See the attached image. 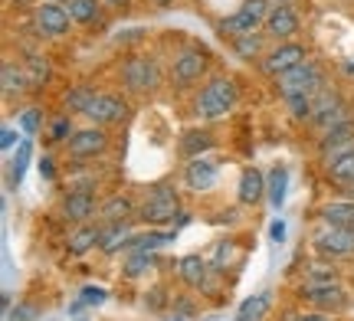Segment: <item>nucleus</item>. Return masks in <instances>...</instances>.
I'll return each mask as SVG.
<instances>
[{
  "label": "nucleus",
  "mask_w": 354,
  "mask_h": 321,
  "mask_svg": "<svg viewBox=\"0 0 354 321\" xmlns=\"http://www.w3.org/2000/svg\"><path fill=\"white\" fill-rule=\"evenodd\" d=\"M236 99H240V92L233 86V79L216 76V79H210V82L201 89V95H197V115L201 118H223L227 112H233Z\"/></svg>",
  "instance_id": "1"
},
{
  "label": "nucleus",
  "mask_w": 354,
  "mask_h": 321,
  "mask_svg": "<svg viewBox=\"0 0 354 321\" xmlns=\"http://www.w3.org/2000/svg\"><path fill=\"white\" fill-rule=\"evenodd\" d=\"M276 86H279V92H282V99H292V95H318V92L325 89V72H322L318 63L305 59L302 66L282 72V76L276 79Z\"/></svg>",
  "instance_id": "2"
},
{
  "label": "nucleus",
  "mask_w": 354,
  "mask_h": 321,
  "mask_svg": "<svg viewBox=\"0 0 354 321\" xmlns=\"http://www.w3.org/2000/svg\"><path fill=\"white\" fill-rule=\"evenodd\" d=\"M177 210H180V200H177V193L171 187H154L148 193V200L141 204V213L138 217L145 223H151V226H161V223H171L177 217Z\"/></svg>",
  "instance_id": "3"
},
{
  "label": "nucleus",
  "mask_w": 354,
  "mask_h": 321,
  "mask_svg": "<svg viewBox=\"0 0 354 321\" xmlns=\"http://www.w3.org/2000/svg\"><path fill=\"white\" fill-rule=\"evenodd\" d=\"M312 121H315L322 131L342 125V121H344V99H342V92L328 89V86L318 92L315 105H312Z\"/></svg>",
  "instance_id": "4"
},
{
  "label": "nucleus",
  "mask_w": 354,
  "mask_h": 321,
  "mask_svg": "<svg viewBox=\"0 0 354 321\" xmlns=\"http://www.w3.org/2000/svg\"><path fill=\"white\" fill-rule=\"evenodd\" d=\"M315 249L322 256H351L354 253V230H344V226H331L325 223L322 230H315Z\"/></svg>",
  "instance_id": "5"
},
{
  "label": "nucleus",
  "mask_w": 354,
  "mask_h": 321,
  "mask_svg": "<svg viewBox=\"0 0 354 321\" xmlns=\"http://www.w3.org/2000/svg\"><path fill=\"white\" fill-rule=\"evenodd\" d=\"M122 79L131 92H151L158 86V63L148 59V56H131L125 66H122Z\"/></svg>",
  "instance_id": "6"
},
{
  "label": "nucleus",
  "mask_w": 354,
  "mask_h": 321,
  "mask_svg": "<svg viewBox=\"0 0 354 321\" xmlns=\"http://www.w3.org/2000/svg\"><path fill=\"white\" fill-rule=\"evenodd\" d=\"M305 56H308V52H305L302 43H279L276 50L263 59V69L272 79H279L282 72H289V69H295V66H302Z\"/></svg>",
  "instance_id": "7"
},
{
  "label": "nucleus",
  "mask_w": 354,
  "mask_h": 321,
  "mask_svg": "<svg viewBox=\"0 0 354 321\" xmlns=\"http://www.w3.org/2000/svg\"><path fill=\"white\" fill-rule=\"evenodd\" d=\"M302 298H308L312 305L325 311H342L348 305V295H344V289L338 282H308L302 289Z\"/></svg>",
  "instance_id": "8"
},
{
  "label": "nucleus",
  "mask_w": 354,
  "mask_h": 321,
  "mask_svg": "<svg viewBox=\"0 0 354 321\" xmlns=\"http://www.w3.org/2000/svg\"><path fill=\"white\" fill-rule=\"evenodd\" d=\"M266 33L272 39H282V43H289L295 33H299V13L292 10L289 3H276L269 17H266Z\"/></svg>",
  "instance_id": "9"
},
{
  "label": "nucleus",
  "mask_w": 354,
  "mask_h": 321,
  "mask_svg": "<svg viewBox=\"0 0 354 321\" xmlns=\"http://www.w3.org/2000/svg\"><path fill=\"white\" fill-rule=\"evenodd\" d=\"M318 148H322V155L328 157V161H335L338 155H348V151H354V125L348 121V118H344L342 125H335V128H328L325 135H322Z\"/></svg>",
  "instance_id": "10"
},
{
  "label": "nucleus",
  "mask_w": 354,
  "mask_h": 321,
  "mask_svg": "<svg viewBox=\"0 0 354 321\" xmlns=\"http://www.w3.org/2000/svg\"><path fill=\"white\" fill-rule=\"evenodd\" d=\"M125 99L122 95H112V92H99L95 102L88 105L86 115L95 121V125H112V121H122L125 118Z\"/></svg>",
  "instance_id": "11"
},
{
  "label": "nucleus",
  "mask_w": 354,
  "mask_h": 321,
  "mask_svg": "<svg viewBox=\"0 0 354 321\" xmlns=\"http://www.w3.org/2000/svg\"><path fill=\"white\" fill-rule=\"evenodd\" d=\"M69 23H73V17H69V10L66 7H59V3H39L37 7V26L39 33H46V37H63V33H69Z\"/></svg>",
  "instance_id": "12"
},
{
  "label": "nucleus",
  "mask_w": 354,
  "mask_h": 321,
  "mask_svg": "<svg viewBox=\"0 0 354 321\" xmlns=\"http://www.w3.org/2000/svg\"><path fill=\"white\" fill-rule=\"evenodd\" d=\"M69 155L73 157H95V155H102L105 151V144H109V135L95 125V128H82V131H76L73 138H69Z\"/></svg>",
  "instance_id": "13"
},
{
  "label": "nucleus",
  "mask_w": 354,
  "mask_h": 321,
  "mask_svg": "<svg viewBox=\"0 0 354 321\" xmlns=\"http://www.w3.org/2000/svg\"><path fill=\"white\" fill-rule=\"evenodd\" d=\"M203 69H207L203 50H184L174 59V82L177 86H190V82H197L203 76Z\"/></svg>",
  "instance_id": "14"
},
{
  "label": "nucleus",
  "mask_w": 354,
  "mask_h": 321,
  "mask_svg": "<svg viewBox=\"0 0 354 321\" xmlns=\"http://www.w3.org/2000/svg\"><path fill=\"white\" fill-rule=\"evenodd\" d=\"M184 184L197 193L210 191L216 184V164L210 157H194V161H187V167H184Z\"/></svg>",
  "instance_id": "15"
},
{
  "label": "nucleus",
  "mask_w": 354,
  "mask_h": 321,
  "mask_svg": "<svg viewBox=\"0 0 354 321\" xmlns=\"http://www.w3.org/2000/svg\"><path fill=\"white\" fill-rule=\"evenodd\" d=\"M63 217L73 220V223H86V220L95 217V197H92V191H73V193H66Z\"/></svg>",
  "instance_id": "16"
},
{
  "label": "nucleus",
  "mask_w": 354,
  "mask_h": 321,
  "mask_svg": "<svg viewBox=\"0 0 354 321\" xmlns=\"http://www.w3.org/2000/svg\"><path fill=\"white\" fill-rule=\"evenodd\" d=\"M131 240H135V236H131V226H128V223H105V226H102L99 249L102 253H109V256H115V253L128 249Z\"/></svg>",
  "instance_id": "17"
},
{
  "label": "nucleus",
  "mask_w": 354,
  "mask_h": 321,
  "mask_svg": "<svg viewBox=\"0 0 354 321\" xmlns=\"http://www.w3.org/2000/svg\"><path fill=\"white\" fill-rule=\"evenodd\" d=\"M263 193H269V187H266V177L256 171V167H246L240 174V204H259L263 200Z\"/></svg>",
  "instance_id": "18"
},
{
  "label": "nucleus",
  "mask_w": 354,
  "mask_h": 321,
  "mask_svg": "<svg viewBox=\"0 0 354 321\" xmlns=\"http://www.w3.org/2000/svg\"><path fill=\"white\" fill-rule=\"evenodd\" d=\"M253 30H259V20H256L253 13H246L240 7V10L236 13H230V17H223V20H220V33H223V37H246V33H253Z\"/></svg>",
  "instance_id": "19"
},
{
  "label": "nucleus",
  "mask_w": 354,
  "mask_h": 321,
  "mask_svg": "<svg viewBox=\"0 0 354 321\" xmlns=\"http://www.w3.org/2000/svg\"><path fill=\"white\" fill-rule=\"evenodd\" d=\"M131 213H135V204L128 200L125 193H115V197H109V200L99 206V217L105 220V223H128Z\"/></svg>",
  "instance_id": "20"
},
{
  "label": "nucleus",
  "mask_w": 354,
  "mask_h": 321,
  "mask_svg": "<svg viewBox=\"0 0 354 321\" xmlns=\"http://www.w3.org/2000/svg\"><path fill=\"white\" fill-rule=\"evenodd\" d=\"M177 272H180V279L194 289H203L207 285V259L201 256H184L177 262Z\"/></svg>",
  "instance_id": "21"
},
{
  "label": "nucleus",
  "mask_w": 354,
  "mask_h": 321,
  "mask_svg": "<svg viewBox=\"0 0 354 321\" xmlns=\"http://www.w3.org/2000/svg\"><path fill=\"white\" fill-rule=\"evenodd\" d=\"M325 223L331 226H344V230H354V200H335L322 210Z\"/></svg>",
  "instance_id": "22"
},
{
  "label": "nucleus",
  "mask_w": 354,
  "mask_h": 321,
  "mask_svg": "<svg viewBox=\"0 0 354 321\" xmlns=\"http://www.w3.org/2000/svg\"><path fill=\"white\" fill-rule=\"evenodd\" d=\"M269 302H272L269 292H256V295H250L240 309H236V321H263L266 311H269Z\"/></svg>",
  "instance_id": "23"
},
{
  "label": "nucleus",
  "mask_w": 354,
  "mask_h": 321,
  "mask_svg": "<svg viewBox=\"0 0 354 321\" xmlns=\"http://www.w3.org/2000/svg\"><path fill=\"white\" fill-rule=\"evenodd\" d=\"M328 174L335 184H342L344 191H351L354 187V151L348 155H338L335 161H328Z\"/></svg>",
  "instance_id": "24"
},
{
  "label": "nucleus",
  "mask_w": 354,
  "mask_h": 321,
  "mask_svg": "<svg viewBox=\"0 0 354 321\" xmlns=\"http://www.w3.org/2000/svg\"><path fill=\"white\" fill-rule=\"evenodd\" d=\"M286 184H289V171H286V167H272V171H269V177H266L272 210H282V204H286Z\"/></svg>",
  "instance_id": "25"
},
{
  "label": "nucleus",
  "mask_w": 354,
  "mask_h": 321,
  "mask_svg": "<svg viewBox=\"0 0 354 321\" xmlns=\"http://www.w3.org/2000/svg\"><path fill=\"white\" fill-rule=\"evenodd\" d=\"M0 82H3V95H20V92L30 86L26 69H20L17 63H3V69H0Z\"/></svg>",
  "instance_id": "26"
},
{
  "label": "nucleus",
  "mask_w": 354,
  "mask_h": 321,
  "mask_svg": "<svg viewBox=\"0 0 354 321\" xmlns=\"http://www.w3.org/2000/svg\"><path fill=\"white\" fill-rule=\"evenodd\" d=\"M214 148V138L207 135V131H187L184 138H180V155L184 157H203V151H210Z\"/></svg>",
  "instance_id": "27"
},
{
  "label": "nucleus",
  "mask_w": 354,
  "mask_h": 321,
  "mask_svg": "<svg viewBox=\"0 0 354 321\" xmlns=\"http://www.w3.org/2000/svg\"><path fill=\"white\" fill-rule=\"evenodd\" d=\"M99 240H102L99 226H82V230H76L69 236V253H73V256H82L92 246H99Z\"/></svg>",
  "instance_id": "28"
},
{
  "label": "nucleus",
  "mask_w": 354,
  "mask_h": 321,
  "mask_svg": "<svg viewBox=\"0 0 354 321\" xmlns=\"http://www.w3.org/2000/svg\"><path fill=\"white\" fill-rule=\"evenodd\" d=\"M30 157H33V144L20 142V144H17V155H13V161H10V184H13V187H20V184H24V174H26Z\"/></svg>",
  "instance_id": "29"
},
{
  "label": "nucleus",
  "mask_w": 354,
  "mask_h": 321,
  "mask_svg": "<svg viewBox=\"0 0 354 321\" xmlns=\"http://www.w3.org/2000/svg\"><path fill=\"white\" fill-rule=\"evenodd\" d=\"M95 95H99V92L92 89V86H76V89L66 92V108H69V112H82V115H86L88 105L95 102Z\"/></svg>",
  "instance_id": "30"
},
{
  "label": "nucleus",
  "mask_w": 354,
  "mask_h": 321,
  "mask_svg": "<svg viewBox=\"0 0 354 321\" xmlns=\"http://www.w3.org/2000/svg\"><path fill=\"white\" fill-rule=\"evenodd\" d=\"M69 7V17H73V23H92L95 17H99V0H66Z\"/></svg>",
  "instance_id": "31"
},
{
  "label": "nucleus",
  "mask_w": 354,
  "mask_h": 321,
  "mask_svg": "<svg viewBox=\"0 0 354 321\" xmlns=\"http://www.w3.org/2000/svg\"><path fill=\"white\" fill-rule=\"evenodd\" d=\"M26 79H30L33 89L46 86V79H50V63H46L43 56H26Z\"/></svg>",
  "instance_id": "32"
},
{
  "label": "nucleus",
  "mask_w": 354,
  "mask_h": 321,
  "mask_svg": "<svg viewBox=\"0 0 354 321\" xmlns=\"http://www.w3.org/2000/svg\"><path fill=\"white\" fill-rule=\"evenodd\" d=\"M167 240H174V233H145V236H135L131 240V253H154L158 246H165Z\"/></svg>",
  "instance_id": "33"
},
{
  "label": "nucleus",
  "mask_w": 354,
  "mask_h": 321,
  "mask_svg": "<svg viewBox=\"0 0 354 321\" xmlns=\"http://www.w3.org/2000/svg\"><path fill=\"white\" fill-rule=\"evenodd\" d=\"M233 46H236V52H240L243 59H253V56L263 52V33L253 30V33H246V37H236L233 39Z\"/></svg>",
  "instance_id": "34"
},
{
  "label": "nucleus",
  "mask_w": 354,
  "mask_h": 321,
  "mask_svg": "<svg viewBox=\"0 0 354 321\" xmlns=\"http://www.w3.org/2000/svg\"><path fill=\"white\" fill-rule=\"evenodd\" d=\"M154 266V256L151 253H131L125 262V275L128 279H138V275H145V272Z\"/></svg>",
  "instance_id": "35"
},
{
  "label": "nucleus",
  "mask_w": 354,
  "mask_h": 321,
  "mask_svg": "<svg viewBox=\"0 0 354 321\" xmlns=\"http://www.w3.org/2000/svg\"><path fill=\"white\" fill-rule=\"evenodd\" d=\"M289 102V112L292 118H312V105H315V95H292V99H286Z\"/></svg>",
  "instance_id": "36"
},
{
  "label": "nucleus",
  "mask_w": 354,
  "mask_h": 321,
  "mask_svg": "<svg viewBox=\"0 0 354 321\" xmlns=\"http://www.w3.org/2000/svg\"><path fill=\"white\" fill-rule=\"evenodd\" d=\"M76 131H73V118L63 115V118H56L50 125V142H69Z\"/></svg>",
  "instance_id": "37"
},
{
  "label": "nucleus",
  "mask_w": 354,
  "mask_h": 321,
  "mask_svg": "<svg viewBox=\"0 0 354 321\" xmlns=\"http://www.w3.org/2000/svg\"><path fill=\"white\" fill-rule=\"evenodd\" d=\"M17 125H20L24 135H37L39 131V108H24L20 118H17Z\"/></svg>",
  "instance_id": "38"
},
{
  "label": "nucleus",
  "mask_w": 354,
  "mask_h": 321,
  "mask_svg": "<svg viewBox=\"0 0 354 321\" xmlns=\"http://www.w3.org/2000/svg\"><path fill=\"white\" fill-rule=\"evenodd\" d=\"M102 302H105V289H99V285H86L79 295V305H102Z\"/></svg>",
  "instance_id": "39"
},
{
  "label": "nucleus",
  "mask_w": 354,
  "mask_h": 321,
  "mask_svg": "<svg viewBox=\"0 0 354 321\" xmlns=\"http://www.w3.org/2000/svg\"><path fill=\"white\" fill-rule=\"evenodd\" d=\"M30 318H37V309H33V305H17V309L10 311V321H30Z\"/></svg>",
  "instance_id": "40"
},
{
  "label": "nucleus",
  "mask_w": 354,
  "mask_h": 321,
  "mask_svg": "<svg viewBox=\"0 0 354 321\" xmlns=\"http://www.w3.org/2000/svg\"><path fill=\"white\" fill-rule=\"evenodd\" d=\"M13 142H17V128H10V125H7V128L0 131V148H3V151H10Z\"/></svg>",
  "instance_id": "41"
},
{
  "label": "nucleus",
  "mask_w": 354,
  "mask_h": 321,
  "mask_svg": "<svg viewBox=\"0 0 354 321\" xmlns=\"http://www.w3.org/2000/svg\"><path fill=\"white\" fill-rule=\"evenodd\" d=\"M269 236H272V243H282V240H286V223H282V220H272Z\"/></svg>",
  "instance_id": "42"
},
{
  "label": "nucleus",
  "mask_w": 354,
  "mask_h": 321,
  "mask_svg": "<svg viewBox=\"0 0 354 321\" xmlns=\"http://www.w3.org/2000/svg\"><path fill=\"white\" fill-rule=\"evenodd\" d=\"M39 174H43L46 180L56 177V167H53V157H43V161H39Z\"/></svg>",
  "instance_id": "43"
},
{
  "label": "nucleus",
  "mask_w": 354,
  "mask_h": 321,
  "mask_svg": "<svg viewBox=\"0 0 354 321\" xmlns=\"http://www.w3.org/2000/svg\"><path fill=\"white\" fill-rule=\"evenodd\" d=\"M289 321H331V318H325V315H318V311H312V315H292Z\"/></svg>",
  "instance_id": "44"
},
{
  "label": "nucleus",
  "mask_w": 354,
  "mask_h": 321,
  "mask_svg": "<svg viewBox=\"0 0 354 321\" xmlns=\"http://www.w3.org/2000/svg\"><path fill=\"white\" fill-rule=\"evenodd\" d=\"M105 3H109V7H125L128 0H105Z\"/></svg>",
  "instance_id": "45"
},
{
  "label": "nucleus",
  "mask_w": 354,
  "mask_h": 321,
  "mask_svg": "<svg viewBox=\"0 0 354 321\" xmlns=\"http://www.w3.org/2000/svg\"><path fill=\"white\" fill-rule=\"evenodd\" d=\"M154 3H158V7H171L174 0H154Z\"/></svg>",
  "instance_id": "46"
},
{
  "label": "nucleus",
  "mask_w": 354,
  "mask_h": 321,
  "mask_svg": "<svg viewBox=\"0 0 354 321\" xmlns=\"http://www.w3.org/2000/svg\"><path fill=\"white\" fill-rule=\"evenodd\" d=\"M348 72H351V76H354V63H351V66H348Z\"/></svg>",
  "instance_id": "47"
},
{
  "label": "nucleus",
  "mask_w": 354,
  "mask_h": 321,
  "mask_svg": "<svg viewBox=\"0 0 354 321\" xmlns=\"http://www.w3.org/2000/svg\"><path fill=\"white\" fill-rule=\"evenodd\" d=\"M348 193H351V197H354V187H351V191H348Z\"/></svg>",
  "instance_id": "48"
},
{
  "label": "nucleus",
  "mask_w": 354,
  "mask_h": 321,
  "mask_svg": "<svg viewBox=\"0 0 354 321\" xmlns=\"http://www.w3.org/2000/svg\"><path fill=\"white\" fill-rule=\"evenodd\" d=\"M53 3H59V0H53Z\"/></svg>",
  "instance_id": "49"
}]
</instances>
